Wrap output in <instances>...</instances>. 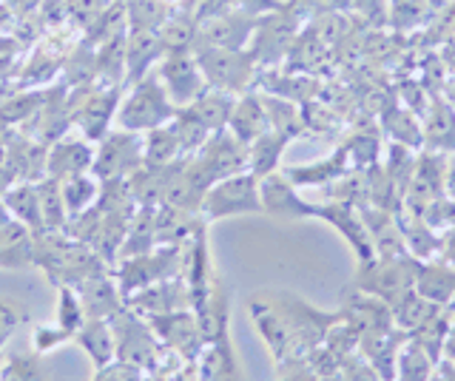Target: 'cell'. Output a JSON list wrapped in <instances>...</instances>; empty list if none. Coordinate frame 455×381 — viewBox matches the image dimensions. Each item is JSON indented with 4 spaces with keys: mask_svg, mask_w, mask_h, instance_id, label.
Listing matches in <instances>:
<instances>
[{
    "mask_svg": "<svg viewBox=\"0 0 455 381\" xmlns=\"http://www.w3.org/2000/svg\"><path fill=\"white\" fill-rule=\"evenodd\" d=\"M35 267H40L52 285H80V282L108 274L111 267L97 253L66 231H43L35 236Z\"/></svg>",
    "mask_w": 455,
    "mask_h": 381,
    "instance_id": "obj_1",
    "label": "cell"
},
{
    "mask_svg": "<svg viewBox=\"0 0 455 381\" xmlns=\"http://www.w3.org/2000/svg\"><path fill=\"white\" fill-rule=\"evenodd\" d=\"M120 83L106 80H92L68 91L71 125L80 131V137H85L89 143H100L111 131V123L120 108Z\"/></svg>",
    "mask_w": 455,
    "mask_h": 381,
    "instance_id": "obj_2",
    "label": "cell"
},
{
    "mask_svg": "<svg viewBox=\"0 0 455 381\" xmlns=\"http://www.w3.org/2000/svg\"><path fill=\"white\" fill-rule=\"evenodd\" d=\"M419 259L404 257H373L370 262H359V271L353 276L350 290L373 296V299L393 307L404 293L416 288Z\"/></svg>",
    "mask_w": 455,
    "mask_h": 381,
    "instance_id": "obj_3",
    "label": "cell"
},
{
    "mask_svg": "<svg viewBox=\"0 0 455 381\" xmlns=\"http://www.w3.org/2000/svg\"><path fill=\"white\" fill-rule=\"evenodd\" d=\"M177 106L171 103V97L163 86V80L156 72L146 75L134 86H128V97L117 108V129L134 131V134H146L151 129H160V125L171 123Z\"/></svg>",
    "mask_w": 455,
    "mask_h": 381,
    "instance_id": "obj_4",
    "label": "cell"
},
{
    "mask_svg": "<svg viewBox=\"0 0 455 381\" xmlns=\"http://www.w3.org/2000/svg\"><path fill=\"white\" fill-rule=\"evenodd\" d=\"M194 58L199 63L208 89H220L228 94H245L253 89L259 60L253 49H220V46H199L194 49Z\"/></svg>",
    "mask_w": 455,
    "mask_h": 381,
    "instance_id": "obj_5",
    "label": "cell"
},
{
    "mask_svg": "<svg viewBox=\"0 0 455 381\" xmlns=\"http://www.w3.org/2000/svg\"><path fill=\"white\" fill-rule=\"evenodd\" d=\"M182 267L185 245H156L146 253H137V257L120 259L114 265V279H117L123 299H128V296L154 285V282L182 276Z\"/></svg>",
    "mask_w": 455,
    "mask_h": 381,
    "instance_id": "obj_6",
    "label": "cell"
},
{
    "mask_svg": "<svg viewBox=\"0 0 455 381\" xmlns=\"http://www.w3.org/2000/svg\"><path fill=\"white\" fill-rule=\"evenodd\" d=\"M108 321H111V330H114V345H117V361L134 364L146 376L154 373L156 364H160V359H163L165 345L151 330L148 319L134 314V310L125 305L120 314H114Z\"/></svg>",
    "mask_w": 455,
    "mask_h": 381,
    "instance_id": "obj_7",
    "label": "cell"
},
{
    "mask_svg": "<svg viewBox=\"0 0 455 381\" xmlns=\"http://www.w3.org/2000/svg\"><path fill=\"white\" fill-rule=\"evenodd\" d=\"M203 219L220 222L228 217H242V214H262V194H259V177L251 171H239L225 179H217L205 191L203 205H199Z\"/></svg>",
    "mask_w": 455,
    "mask_h": 381,
    "instance_id": "obj_8",
    "label": "cell"
},
{
    "mask_svg": "<svg viewBox=\"0 0 455 381\" xmlns=\"http://www.w3.org/2000/svg\"><path fill=\"white\" fill-rule=\"evenodd\" d=\"M142 168V134L111 129L94 148V165L92 174L106 179H128Z\"/></svg>",
    "mask_w": 455,
    "mask_h": 381,
    "instance_id": "obj_9",
    "label": "cell"
},
{
    "mask_svg": "<svg viewBox=\"0 0 455 381\" xmlns=\"http://www.w3.org/2000/svg\"><path fill=\"white\" fill-rule=\"evenodd\" d=\"M191 157L199 165V171L208 177L211 186L217 179H225V177L239 174V171H248V146L239 143V139L228 129L213 131L205 139V146L199 148L196 154H191Z\"/></svg>",
    "mask_w": 455,
    "mask_h": 381,
    "instance_id": "obj_10",
    "label": "cell"
},
{
    "mask_svg": "<svg viewBox=\"0 0 455 381\" xmlns=\"http://www.w3.org/2000/svg\"><path fill=\"white\" fill-rule=\"evenodd\" d=\"M156 75H160L171 103L177 108L191 106L196 97L208 89L194 52H168L165 58L156 63Z\"/></svg>",
    "mask_w": 455,
    "mask_h": 381,
    "instance_id": "obj_11",
    "label": "cell"
},
{
    "mask_svg": "<svg viewBox=\"0 0 455 381\" xmlns=\"http://www.w3.org/2000/svg\"><path fill=\"white\" fill-rule=\"evenodd\" d=\"M148 324L156 333V338H160L168 350H174L177 356H182L185 361H196L199 353L205 347V336L194 310H174V314L151 316Z\"/></svg>",
    "mask_w": 455,
    "mask_h": 381,
    "instance_id": "obj_12",
    "label": "cell"
},
{
    "mask_svg": "<svg viewBox=\"0 0 455 381\" xmlns=\"http://www.w3.org/2000/svg\"><path fill=\"white\" fill-rule=\"evenodd\" d=\"M125 305L140 316H163V314H174V310H191V290L185 276L174 279H163L154 282V285L137 290L134 296H128Z\"/></svg>",
    "mask_w": 455,
    "mask_h": 381,
    "instance_id": "obj_13",
    "label": "cell"
},
{
    "mask_svg": "<svg viewBox=\"0 0 455 381\" xmlns=\"http://www.w3.org/2000/svg\"><path fill=\"white\" fill-rule=\"evenodd\" d=\"M353 208H355L353 202H341V200L313 205V219H322L327 225H333V228L341 234V239L353 248L355 257H359V262H370L376 257V250H373V242H370V234L364 228L362 214Z\"/></svg>",
    "mask_w": 455,
    "mask_h": 381,
    "instance_id": "obj_14",
    "label": "cell"
},
{
    "mask_svg": "<svg viewBox=\"0 0 455 381\" xmlns=\"http://www.w3.org/2000/svg\"><path fill=\"white\" fill-rule=\"evenodd\" d=\"M262 194V214L276 219H313V202H307L293 182L282 171H274L259 179Z\"/></svg>",
    "mask_w": 455,
    "mask_h": 381,
    "instance_id": "obj_15",
    "label": "cell"
},
{
    "mask_svg": "<svg viewBox=\"0 0 455 381\" xmlns=\"http://www.w3.org/2000/svg\"><path fill=\"white\" fill-rule=\"evenodd\" d=\"M165 58V46L156 29H128L125 35V77L123 89L134 86Z\"/></svg>",
    "mask_w": 455,
    "mask_h": 381,
    "instance_id": "obj_16",
    "label": "cell"
},
{
    "mask_svg": "<svg viewBox=\"0 0 455 381\" xmlns=\"http://www.w3.org/2000/svg\"><path fill=\"white\" fill-rule=\"evenodd\" d=\"M94 165V146L85 137H60L46 151V177L68 179L77 174H89Z\"/></svg>",
    "mask_w": 455,
    "mask_h": 381,
    "instance_id": "obj_17",
    "label": "cell"
},
{
    "mask_svg": "<svg viewBox=\"0 0 455 381\" xmlns=\"http://www.w3.org/2000/svg\"><path fill=\"white\" fill-rule=\"evenodd\" d=\"M208 222L199 210H185L174 205H156L154 210V236L156 245H188L199 234H205Z\"/></svg>",
    "mask_w": 455,
    "mask_h": 381,
    "instance_id": "obj_18",
    "label": "cell"
},
{
    "mask_svg": "<svg viewBox=\"0 0 455 381\" xmlns=\"http://www.w3.org/2000/svg\"><path fill=\"white\" fill-rule=\"evenodd\" d=\"M83 310H85V319H111L114 314H120L125 307V299L117 288V279H114V271L108 274H100L92 276L75 285Z\"/></svg>",
    "mask_w": 455,
    "mask_h": 381,
    "instance_id": "obj_19",
    "label": "cell"
},
{
    "mask_svg": "<svg viewBox=\"0 0 455 381\" xmlns=\"http://www.w3.org/2000/svg\"><path fill=\"white\" fill-rule=\"evenodd\" d=\"M46 146L35 143L32 137L14 134L4 146V163L14 171L18 182H40L46 177Z\"/></svg>",
    "mask_w": 455,
    "mask_h": 381,
    "instance_id": "obj_20",
    "label": "cell"
},
{
    "mask_svg": "<svg viewBox=\"0 0 455 381\" xmlns=\"http://www.w3.org/2000/svg\"><path fill=\"white\" fill-rule=\"evenodd\" d=\"M284 177H288L296 188H327L333 186L336 179H341L345 174H350V160H347V151L345 148H336L331 157L324 160H316L310 165H291L282 171Z\"/></svg>",
    "mask_w": 455,
    "mask_h": 381,
    "instance_id": "obj_21",
    "label": "cell"
},
{
    "mask_svg": "<svg viewBox=\"0 0 455 381\" xmlns=\"http://www.w3.org/2000/svg\"><path fill=\"white\" fill-rule=\"evenodd\" d=\"M416 293L424 296V299H430L433 305L450 307L455 299V265L441 257L419 262Z\"/></svg>",
    "mask_w": 455,
    "mask_h": 381,
    "instance_id": "obj_22",
    "label": "cell"
},
{
    "mask_svg": "<svg viewBox=\"0 0 455 381\" xmlns=\"http://www.w3.org/2000/svg\"><path fill=\"white\" fill-rule=\"evenodd\" d=\"M196 381H245L239 370L231 336L208 342L196 359Z\"/></svg>",
    "mask_w": 455,
    "mask_h": 381,
    "instance_id": "obj_23",
    "label": "cell"
},
{
    "mask_svg": "<svg viewBox=\"0 0 455 381\" xmlns=\"http://www.w3.org/2000/svg\"><path fill=\"white\" fill-rule=\"evenodd\" d=\"M267 129L270 125H267V111L262 103V94H256V91L239 94L234 103V111H231V120H228V131H231L239 143L251 146L253 139H259Z\"/></svg>",
    "mask_w": 455,
    "mask_h": 381,
    "instance_id": "obj_24",
    "label": "cell"
},
{
    "mask_svg": "<svg viewBox=\"0 0 455 381\" xmlns=\"http://www.w3.org/2000/svg\"><path fill=\"white\" fill-rule=\"evenodd\" d=\"M75 342L92 359L94 370L117 361V345H114V330L108 319H85L83 328L75 333Z\"/></svg>",
    "mask_w": 455,
    "mask_h": 381,
    "instance_id": "obj_25",
    "label": "cell"
},
{
    "mask_svg": "<svg viewBox=\"0 0 455 381\" xmlns=\"http://www.w3.org/2000/svg\"><path fill=\"white\" fill-rule=\"evenodd\" d=\"M35 265V236L20 222H9L0 228V267L23 271Z\"/></svg>",
    "mask_w": 455,
    "mask_h": 381,
    "instance_id": "obj_26",
    "label": "cell"
},
{
    "mask_svg": "<svg viewBox=\"0 0 455 381\" xmlns=\"http://www.w3.org/2000/svg\"><path fill=\"white\" fill-rule=\"evenodd\" d=\"M4 202L9 208L12 219L26 225V228L32 231V236L46 231V222H43V210H40L37 182H18V186H12L4 196Z\"/></svg>",
    "mask_w": 455,
    "mask_h": 381,
    "instance_id": "obj_27",
    "label": "cell"
},
{
    "mask_svg": "<svg viewBox=\"0 0 455 381\" xmlns=\"http://www.w3.org/2000/svg\"><path fill=\"white\" fill-rule=\"evenodd\" d=\"M424 143L430 151L455 154V111L447 106V100H435L424 111Z\"/></svg>",
    "mask_w": 455,
    "mask_h": 381,
    "instance_id": "obj_28",
    "label": "cell"
},
{
    "mask_svg": "<svg viewBox=\"0 0 455 381\" xmlns=\"http://www.w3.org/2000/svg\"><path fill=\"white\" fill-rule=\"evenodd\" d=\"M160 40L168 52H194L196 44V12L194 9H174L168 12L165 20L156 26Z\"/></svg>",
    "mask_w": 455,
    "mask_h": 381,
    "instance_id": "obj_29",
    "label": "cell"
},
{
    "mask_svg": "<svg viewBox=\"0 0 455 381\" xmlns=\"http://www.w3.org/2000/svg\"><path fill=\"white\" fill-rule=\"evenodd\" d=\"M288 143H291V137L267 129L259 139H253L248 146V171L259 179L279 171V160H282L284 148H288Z\"/></svg>",
    "mask_w": 455,
    "mask_h": 381,
    "instance_id": "obj_30",
    "label": "cell"
},
{
    "mask_svg": "<svg viewBox=\"0 0 455 381\" xmlns=\"http://www.w3.org/2000/svg\"><path fill=\"white\" fill-rule=\"evenodd\" d=\"M234 103H236L234 94L220 91V89H205L191 106H185V108H191L194 115L205 123V129L213 134V131L228 129V120H231Z\"/></svg>",
    "mask_w": 455,
    "mask_h": 381,
    "instance_id": "obj_31",
    "label": "cell"
},
{
    "mask_svg": "<svg viewBox=\"0 0 455 381\" xmlns=\"http://www.w3.org/2000/svg\"><path fill=\"white\" fill-rule=\"evenodd\" d=\"M438 310H441V305H433L430 299H424V296H419L416 288H412L410 293H404L402 299L390 307V316H393L395 328L407 336L416 328H421L427 319H433Z\"/></svg>",
    "mask_w": 455,
    "mask_h": 381,
    "instance_id": "obj_32",
    "label": "cell"
},
{
    "mask_svg": "<svg viewBox=\"0 0 455 381\" xmlns=\"http://www.w3.org/2000/svg\"><path fill=\"white\" fill-rule=\"evenodd\" d=\"M182 157L185 154L180 148V139L168 123L146 131V137H142V165H171Z\"/></svg>",
    "mask_w": 455,
    "mask_h": 381,
    "instance_id": "obj_33",
    "label": "cell"
},
{
    "mask_svg": "<svg viewBox=\"0 0 455 381\" xmlns=\"http://www.w3.org/2000/svg\"><path fill=\"white\" fill-rule=\"evenodd\" d=\"M100 186H103V182H100L92 171H89V174L68 177V179L60 182V194H63V205H66L68 219L80 217L83 210H89V208L97 202Z\"/></svg>",
    "mask_w": 455,
    "mask_h": 381,
    "instance_id": "obj_34",
    "label": "cell"
},
{
    "mask_svg": "<svg viewBox=\"0 0 455 381\" xmlns=\"http://www.w3.org/2000/svg\"><path fill=\"white\" fill-rule=\"evenodd\" d=\"M435 364L438 361L430 353L404 336V345L398 350V359H395V378L398 381H430Z\"/></svg>",
    "mask_w": 455,
    "mask_h": 381,
    "instance_id": "obj_35",
    "label": "cell"
},
{
    "mask_svg": "<svg viewBox=\"0 0 455 381\" xmlns=\"http://www.w3.org/2000/svg\"><path fill=\"white\" fill-rule=\"evenodd\" d=\"M0 381H52L40 353H9L0 364Z\"/></svg>",
    "mask_w": 455,
    "mask_h": 381,
    "instance_id": "obj_36",
    "label": "cell"
},
{
    "mask_svg": "<svg viewBox=\"0 0 455 381\" xmlns=\"http://www.w3.org/2000/svg\"><path fill=\"white\" fill-rule=\"evenodd\" d=\"M384 129H387L395 146H404V148L424 146V129L419 125V117L402 106H393L387 115H384Z\"/></svg>",
    "mask_w": 455,
    "mask_h": 381,
    "instance_id": "obj_37",
    "label": "cell"
},
{
    "mask_svg": "<svg viewBox=\"0 0 455 381\" xmlns=\"http://www.w3.org/2000/svg\"><path fill=\"white\" fill-rule=\"evenodd\" d=\"M452 321V310L441 307L433 319H427L421 328H416L412 333H407L410 342H416L419 347H424L435 361H441V353H444V342H447V330Z\"/></svg>",
    "mask_w": 455,
    "mask_h": 381,
    "instance_id": "obj_38",
    "label": "cell"
},
{
    "mask_svg": "<svg viewBox=\"0 0 455 381\" xmlns=\"http://www.w3.org/2000/svg\"><path fill=\"white\" fill-rule=\"evenodd\" d=\"M154 210L156 208H137V214L132 219V228L125 234V242L120 248V259L137 257V253H146L151 248H156V236H154Z\"/></svg>",
    "mask_w": 455,
    "mask_h": 381,
    "instance_id": "obj_39",
    "label": "cell"
},
{
    "mask_svg": "<svg viewBox=\"0 0 455 381\" xmlns=\"http://www.w3.org/2000/svg\"><path fill=\"white\" fill-rule=\"evenodd\" d=\"M171 129H174L177 139H180V148L185 157H191V154H196L199 148L205 146V139L211 137V131L205 129V123L199 120L191 108H177L174 117H171Z\"/></svg>",
    "mask_w": 455,
    "mask_h": 381,
    "instance_id": "obj_40",
    "label": "cell"
},
{
    "mask_svg": "<svg viewBox=\"0 0 455 381\" xmlns=\"http://www.w3.org/2000/svg\"><path fill=\"white\" fill-rule=\"evenodd\" d=\"M37 194H40V210H43V222H46V231H66L68 214H66V205H63L60 179L43 177L37 182Z\"/></svg>",
    "mask_w": 455,
    "mask_h": 381,
    "instance_id": "obj_41",
    "label": "cell"
},
{
    "mask_svg": "<svg viewBox=\"0 0 455 381\" xmlns=\"http://www.w3.org/2000/svg\"><path fill=\"white\" fill-rule=\"evenodd\" d=\"M123 6L128 29H156L168 15L160 0H123Z\"/></svg>",
    "mask_w": 455,
    "mask_h": 381,
    "instance_id": "obj_42",
    "label": "cell"
},
{
    "mask_svg": "<svg viewBox=\"0 0 455 381\" xmlns=\"http://www.w3.org/2000/svg\"><path fill=\"white\" fill-rule=\"evenodd\" d=\"M57 290H60V299H57V319L54 321L60 324L63 330H68L71 336H75L83 328V321H85L83 302H80L77 290L71 285H60Z\"/></svg>",
    "mask_w": 455,
    "mask_h": 381,
    "instance_id": "obj_43",
    "label": "cell"
},
{
    "mask_svg": "<svg viewBox=\"0 0 455 381\" xmlns=\"http://www.w3.org/2000/svg\"><path fill=\"white\" fill-rule=\"evenodd\" d=\"M433 6L430 0H390V23L398 29H412V26H421V20L433 18Z\"/></svg>",
    "mask_w": 455,
    "mask_h": 381,
    "instance_id": "obj_44",
    "label": "cell"
},
{
    "mask_svg": "<svg viewBox=\"0 0 455 381\" xmlns=\"http://www.w3.org/2000/svg\"><path fill=\"white\" fill-rule=\"evenodd\" d=\"M114 0H66L68 9V26L80 32H89L92 26L106 15Z\"/></svg>",
    "mask_w": 455,
    "mask_h": 381,
    "instance_id": "obj_45",
    "label": "cell"
},
{
    "mask_svg": "<svg viewBox=\"0 0 455 381\" xmlns=\"http://www.w3.org/2000/svg\"><path fill=\"white\" fill-rule=\"evenodd\" d=\"M421 219L430 225L435 234L444 236L450 228H455V200H450L447 194L435 196V200L421 210Z\"/></svg>",
    "mask_w": 455,
    "mask_h": 381,
    "instance_id": "obj_46",
    "label": "cell"
},
{
    "mask_svg": "<svg viewBox=\"0 0 455 381\" xmlns=\"http://www.w3.org/2000/svg\"><path fill=\"white\" fill-rule=\"evenodd\" d=\"M66 342H75V336L68 330H63L60 324L52 321V324H37L35 333H32V345H35V353H49V350H57L63 347Z\"/></svg>",
    "mask_w": 455,
    "mask_h": 381,
    "instance_id": "obj_47",
    "label": "cell"
},
{
    "mask_svg": "<svg viewBox=\"0 0 455 381\" xmlns=\"http://www.w3.org/2000/svg\"><path fill=\"white\" fill-rule=\"evenodd\" d=\"M23 321H28V316L20 305L0 299V350H4V345L14 336V330H18Z\"/></svg>",
    "mask_w": 455,
    "mask_h": 381,
    "instance_id": "obj_48",
    "label": "cell"
},
{
    "mask_svg": "<svg viewBox=\"0 0 455 381\" xmlns=\"http://www.w3.org/2000/svg\"><path fill=\"white\" fill-rule=\"evenodd\" d=\"M92 381H146V373L134 364H123V361H111L108 367H100L94 370Z\"/></svg>",
    "mask_w": 455,
    "mask_h": 381,
    "instance_id": "obj_49",
    "label": "cell"
},
{
    "mask_svg": "<svg viewBox=\"0 0 455 381\" xmlns=\"http://www.w3.org/2000/svg\"><path fill=\"white\" fill-rule=\"evenodd\" d=\"M430 381H455V364L447 361V359H441V361L435 364V370H433Z\"/></svg>",
    "mask_w": 455,
    "mask_h": 381,
    "instance_id": "obj_50",
    "label": "cell"
},
{
    "mask_svg": "<svg viewBox=\"0 0 455 381\" xmlns=\"http://www.w3.org/2000/svg\"><path fill=\"white\" fill-rule=\"evenodd\" d=\"M444 194L450 200H455V154L447 157V168H444Z\"/></svg>",
    "mask_w": 455,
    "mask_h": 381,
    "instance_id": "obj_51",
    "label": "cell"
},
{
    "mask_svg": "<svg viewBox=\"0 0 455 381\" xmlns=\"http://www.w3.org/2000/svg\"><path fill=\"white\" fill-rule=\"evenodd\" d=\"M441 359H447V361L455 364V314H452V321H450L447 342H444V353H441Z\"/></svg>",
    "mask_w": 455,
    "mask_h": 381,
    "instance_id": "obj_52",
    "label": "cell"
},
{
    "mask_svg": "<svg viewBox=\"0 0 455 381\" xmlns=\"http://www.w3.org/2000/svg\"><path fill=\"white\" fill-rule=\"evenodd\" d=\"M441 259H447L455 265V228L444 234V245H441Z\"/></svg>",
    "mask_w": 455,
    "mask_h": 381,
    "instance_id": "obj_53",
    "label": "cell"
},
{
    "mask_svg": "<svg viewBox=\"0 0 455 381\" xmlns=\"http://www.w3.org/2000/svg\"><path fill=\"white\" fill-rule=\"evenodd\" d=\"M12 222V214H9V208H6V202L0 200V228H4V225H9Z\"/></svg>",
    "mask_w": 455,
    "mask_h": 381,
    "instance_id": "obj_54",
    "label": "cell"
},
{
    "mask_svg": "<svg viewBox=\"0 0 455 381\" xmlns=\"http://www.w3.org/2000/svg\"><path fill=\"white\" fill-rule=\"evenodd\" d=\"M430 6L438 12V9H444V6H447V0H430Z\"/></svg>",
    "mask_w": 455,
    "mask_h": 381,
    "instance_id": "obj_55",
    "label": "cell"
},
{
    "mask_svg": "<svg viewBox=\"0 0 455 381\" xmlns=\"http://www.w3.org/2000/svg\"><path fill=\"white\" fill-rule=\"evenodd\" d=\"M450 310H452V314H455V299H452V305H450Z\"/></svg>",
    "mask_w": 455,
    "mask_h": 381,
    "instance_id": "obj_56",
    "label": "cell"
},
{
    "mask_svg": "<svg viewBox=\"0 0 455 381\" xmlns=\"http://www.w3.org/2000/svg\"><path fill=\"white\" fill-rule=\"evenodd\" d=\"M0 364H4V350H0Z\"/></svg>",
    "mask_w": 455,
    "mask_h": 381,
    "instance_id": "obj_57",
    "label": "cell"
},
{
    "mask_svg": "<svg viewBox=\"0 0 455 381\" xmlns=\"http://www.w3.org/2000/svg\"><path fill=\"white\" fill-rule=\"evenodd\" d=\"M452 15H455V9H452Z\"/></svg>",
    "mask_w": 455,
    "mask_h": 381,
    "instance_id": "obj_58",
    "label": "cell"
},
{
    "mask_svg": "<svg viewBox=\"0 0 455 381\" xmlns=\"http://www.w3.org/2000/svg\"><path fill=\"white\" fill-rule=\"evenodd\" d=\"M0 4H4V0H0Z\"/></svg>",
    "mask_w": 455,
    "mask_h": 381,
    "instance_id": "obj_59",
    "label": "cell"
}]
</instances>
